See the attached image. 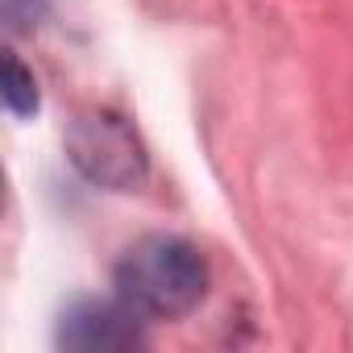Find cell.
<instances>
[{"label": "cell", "mask_w": 353, "mask_h": 353, "mask_svg": "<svg viewBox=\"0 0 353 353\" xmlns=\"http://www.w3.org/2000/svg\"><path fill=\"white\" fill-rule=\"evenodd\" d=\"M112 283L117 295L145 320H179L208 295V262L192 241L154 233L125 250Z\"/></svg>", "instance_id": "6da1fadb"}, {"label": "cell", "mask_w": 353, "mask_h": 353, "mask_svg": "<svg viewBox=\"0 0 353 353\" xmlns=\"http://www.w3.org/2000/svg\"><path fill=\"white\" fill-rule=\"evenodd\" d=\"M67 158L88 183L104 192H133L145 179V150L133 125L117 112H83L67 129Z\"/></svg>", "instance_id": "7a4b0ae2"}, {"label": "cell", "mask_w": 353, "mask_h": 353, "mask_svg": "<svg viewBox=\"0 0 353 353\" xmlns=\"http://www.w3.org/2000/svg\"><path fill=\"white\" fill-rule=\"evenodd\" d=\"M59 345L75 353H121L145 345V316L117 299H79L59 320Z\"/></svg>", "instance_id": "3957f363"}, {"label": "cell", "mask_w": 353, "mask_h": 353, "mask_svg": "<svg viewBox=\"0 0 353 353\" xmlns=\"http://www.w3.org/2000/svg\"><path fill=\"white\" fill-rule=\"evenodd\" d=\"M5 108L13 117L38 112V79H34V71H26V63L13 50L5 54Z\"/></svg>", "instance_id": "277c9868"}, {"label": "cell", "mask_w": 353, "mask_h": 353, "mask_svg": "<svg viewBox=\"0 0 353 353\" xmlns=\"http://www.w3.org/2000/svg\"><path fill=\"white\" fill-rule=\"evenodd\" d=\"M0 9H5V26L13 34H21V30H34L46 17L50 0H0Z\"/></svg>", "instance_id": "5b68a950"}]
</instances>
